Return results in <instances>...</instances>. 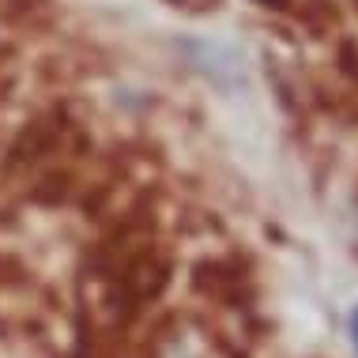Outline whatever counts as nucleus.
Returning a JSON list of instances; mask_svg holds the SVG:
<instances>
[{
  "instance_id": "f257e3e1",
  "label": "nucleus",
  "mask_w": 358,
  "mask_h": 358,
  "mask_svg": "<svg viewBox=\"0 0 358 358\" xmlns=\"http://www.w3.org/2000/svg\"><path fill=\"white\" fill-rule=\"evenodd\" d=\"M351 343H355V351H358V306L351 309Z\"/></svg>"
}]
</instances>
